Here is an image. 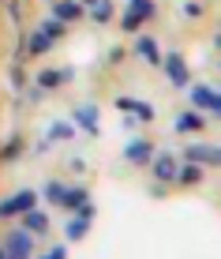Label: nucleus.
<instances>
[{"mask_svg":"<svg viewBox=\"0 0 221 259\" xmlns=\"http://www.w3.org/2000/svg\"><path fill=\"white\" fill-rule=\"evenodd\" d=\"M75 214H79V218H83V222H94V214H98V207H94V203L86 199V203H83V207H79Z\"/></svg>","mask_w":221,"mask_h":259,"instance_id":"nucleus-26","label":"nucleus"},{"mask_svg":"<svg viewBox=\"0 0 221 259\" xmlns=\"http://www.w3.org/2000/svg\"><path fill=\"white\" fill-rule=\"evenodd\" d=\"M128 8H131V12H139L143 19H150V15H154V0H128Z\"/></svg>","mask_w":221,"mask_h":259,"instance_id":"nucleus-25","label":"nucleus"},{"mask_svg":"<svg viewBox=\"0 0 221 259\" xmlns=\"http://www.w3.org/2000/svg\"><path fill=\"white\" fill-rule=\"evenodd\" d=\"M34 203H38V195L34 192H19V195H12V199H0V218H15V214H23V210H30Z\"/></svg>","mask_w":221,"mask_h":259,"instance_id":"nucleus-5","label":"nucleus"},{"mask_svg":"<svg viewBox=\"0 0 221 259\" xmlns=\"http://www.w3.org/2000/svg\"><path fill=\"white\" fill-rule=\"evenodd\" d=\"M52 19L64 23V26L83 19V4H79V0H57V4H52Z\"/></svg>","mask_w":221,"mask_h":259,"instance_id":"nucleus-8","label":"nucleus"},{"mask_svg":"<svg viewBox=\"0 0 221 259\" xmlns=\"http://www.w3.org/2000/svg\"><path fill=\"white\" fill-rule=\"evenodd\" d=\"M52 4H57V0H52Z\"/></svg>","mask_w":221,"mask_h":259,"instance_id":"nucleus-31","label":"nucleus"},{"mask_svg":"<svg viewBox=\"0 0 221 259\" xmlns=\"http://www.w3.org/2000/svg\"><path fill=\"white\" fill-rule=\"evenodd\" d=\"M49 49H52V41H49V38H45V34H41V30H34V34H30V41H26V49H23V53H26V57H45Z\"/></svg>","mask_w":221,"mask_h":259,"instance_id":"nucleus-14","label":"nucleus"},{"mask_svg":"<svg viewBox=\"0 0 221 259\" xmlns=\"http://www.w3.org/2000/svg\"><path fill=\"white\" fill-rule=\"evenodd\" d=\"M184 158L188 162H195V165H221V150L214 147V143H191L188 150H184Z\"/></svg>","mask_w":221,"mask_h":259,"instance_id":"nucleus-3","label":"nucleus"},{"mask_svg":"<svg viewBox=\"0 0 221 259\" xmlns=\"http://www.w3.org/2000/svg\"><path fill=\"white\" fill-rule=\"evenodd\" d=\"M64 233H68V240H83L86 233H90V222H83V218L75 214V218L68 222V229H64Z\"/></svg>","mask_w":221,"mask_h":259,"instance_id":"nucleus-18","label":"nucleus"},{"mask_svg":"<svg viewBox=\"0 0 221 259\" xmlns=\"http://www.w3.org/2000/svg\"><path fill=\"white\" fill-rule=\"evenodd\" d=\"M188 91H191V105H195V109H206V113H217V109H221L217 87H202V83H195V87H188Z\"/></svg>","mask_w":221,"mask_h":259,"instance_id":"nucleus-4","label":"nucleus"},{"mask_svg":"<svg viewBox=\"0 0 221 259\" xmlns=\"http://www.w3.org/2000/svg\"><path fill=\"white\" fill-rule=\"evenodd\" d=\"M90 19L105 26V23L113 19V4H109V0H98V4H94V12H90Z\"/></svg>","mask_w":221,"mask_h":259,"instance_id":"nucleus-23","label":"nucleus"},{"mask_svg":"<svg viewBox=\"0 0 221 259\" xmlns=\"http://www.w3.org/2000/svg\"><path fill=\"white\" fill-rule=\"evenodd\" d=\"M75 124L86 132V136H98V105H90V102L79 105L75 109Z\"/></svg>","mask_w":221,"mask_h":259,"instance_id":"nucleus-10","label":"nucleus"},{"mask_svg":"<svg viewBox=\"0 0 221 259\" xmlns=\"http://www.w3.org/2000/svg\"><path fill=\"white\" fill-rule=\"evenodd\" d=\"M41 259H68V248H64V244H52V248H49V252L41 255Z\"/></svg>","mask_w":221,"mask_h":259,"instance_id":"nucleus-28","label":"nucleus"},{"mask_svg":"<svg viewBox=\"0 0 221 259\" xmlns=\"http://www.w3.org/2000/svg\"><path fill=\"white\" fill-rule=\"evenodd\" d=\"M34 255V237L26 229H12L4 237V259H30Z\"/></svg>","mask_w":221,"mask_h":259,"instance_id":"nucleus-1","label":"nucleus"},{"mask_svg":"<svg viewBox=\"0 0 221 259\" xmlns=\"http://www.w3.org/2000/svg\"><path fill=\"white\" fill-rule=\"evenodd\" d=\"M79 4H90V8H94V4H98V0H79Z\"/></svg>","mask_w":221,"mask_h":259,"instance_id":"nucleus-29","label":"nucleus"},{"mask_svg":"<svg viewBox=\"0 0 221 259\" xmlns=\"http://www.w3.org/2000/svg\"><path fill=\"white\" fill-rule=\"evenodd\" d=\"M68 79H72V68H45L38 75V87H41V91H57V87L68 83Z\"/></svg>","mask_w":221,"mask_h":259,"instance_id":"nucleus-11","label":"nucleus"},{"mask_svg":"<svg viewBox=\"0 0 221 259\" xmlns=\"http://www.w3.org/2000/svg\"><path fill=\"white\" fill-rule=\"evenodd\" d=\"M199 181H202V165H195V162L180 165V173H176V184H184V188H195Z\"/></svg>","mask_w":221,"mask_h":259,"instance_id":"nucleus-15","label":"nucleus"},{"mask_svg":"<svg viewBox=\"0 0 221 259\" xmlns=\"http://www.w3.org/2000/svg\"><path fill=\"white\" fill-rule=\"evenodd\" d=\"M184 15H188V19H199V15H202V4H199V0H188V4H184Z\"/></svg>","mask_w":221,"mask_h":259,"instance_id":"nucleus-27","label":"nucleus"},{"mask_svg":"<svg viewBox=\"0 0 221 259\" xmlns=\"http://www.w3.org/2000/svg\"><path fill=\"white\" fill-rule=\"evenodd\" d=\"M139 26H143V15H139V12H131V8H128V12L120 15V30H124V34H135Z\"/></svg>","mask_w":221,"mask_h":259,"instance_id":"nucleus-20","label":"nucleus"},{"mask_svg":"<svg viewBox=\"0 0 221 259\" xmlns=\"http://www.w3.org/2000/svg\"><path fill=\"white\" fill-rule=\"evenodd\" d=\"M176 132H206V120L199 113H180L176 117Z\"/></svg>","mask_w":221,"mask_h":259,"instance_id":"nucleus-17","label":"nucleus"},{"mask_svg":"<svg viewBox=\"0 0 221 259\" xmlns=\"http://www.w3.org/2000/svg\"><path fill=\"white\" fill-rule=\"evenodd\" d=\"M124 158H128L131 165H150V158H154V147H150L146 139H131L128 147H124Z\"/></svg>","mask_w":221,"mask_h":259,"instance_id":"nucleus-7","label":"nucleus"},{"mask_svg":"<svg viewBox=\"0 0 221 259\" xmlns=\"http://www.w3.org/2000/svg\"><path fill=\"white\" fill-rule=\"evenodd\" d=\"M161 64H165V75H169V83H173V87H188V83H191L188 64H184V57H180V53H169V57H165Z\"/></svg>","mask_w":221,"mask_h":259,"instance_id":"nucleus-6","label":"nucleus"},{"mask_svg":"<svg viewBox=\"0 0 221 259\" xmlns=\"http://www.w3.org/2000/svg\"><path fill=\"white\" fill-rule=\"evenodd\" d=\"M150 169H154L157 184H176V173H180V162L173 154H154L150 158Z\"/></svg>","mask_w":221,"mask_h":259,"instance_id":"nucleus-2","label":"nucleus"},{"mask_svg":"<svg viewBox=\"0 0 221 259\" xmlns=\"http://www.w3.org/2000/svg\"><path fill=\"white\" fill-rule=\"evenodd\" d=\"M19 218H23V229H26L30 237H38V233H45V229H49V218H45V210H38V207L23 210Z\"/></svg>","mask_w":221,"mask_h":259,"instance_id":"nucleus-9","label":"nucleus"},{"mask_svg":"<svg viewBox=\"0 0 221 259\" xmlns=\"http://www.w3.org/2000/svg\"><path fill=\"white\" fill-rule=\"evenodd\" d=\"M117 109H124V113H135L139 120H154V109H150L146 102H139V98H117Z\"/></svg>","mask_w":221,"mask_h":259,"instance_id":"nucleus-12","label":"nucleus"},{"mask_svg":"<svg viewBox=\"0 0 221 259\" xmlns=\"http://www.w3.org/2000/svg\"><path fill=\"white\" fill-rule=\"evenodd\" d=\"M19 150H23V139L4 143V147H0V162H12V158H19Z\"/></svg>","mask_w":221,"mask_h":259,"instance_id":"nucleus-24","label":"nucleus"},{"mask_svg":"<svg viewBox=\"0 0 221 259\" xmlns=\"http://www.w3.org/2000/svg\"><path fill=\"white\" fill-rule=\"evenodd\" d=\"M38 30L45 34L49 41H57V38H64V30H68V26H64V23H57V19H45V23L38 26Z\"/></svg>","mask_w":221,"mask_h":259,"instance_id":"nucleus-21","label":"nucleus"},{"mask_svg":"<svg viewBox=\"0 0 221 259\" xmlns=\"http://www.w3.org/2000/svg\"><path fill=\"white\" fill-rule=\"evenodd\" d=\"M72 136H75V128H72L68 120H57V124L49 128V143H64V139H72Z\"/></svg>","mask_w":221,"mask_h":259,"instance_id":"nucleus-19","label":"nucleus"},{"mask_svg":"<svg viewBox=\"0 0 221 259\" xmlns=\"http://www.w3.org/2000/svg\"><path fill=\"white\" fill-rule=\"evenodd\" d=\"M135 53L146 60V64H161V53H157V41L150 38V34H139V38H135Z\"/></svg>","mask_w":221,"mask_h":259,"instance_id":"nucleus-13","label":"nucleus"},{"mask_svg":"<svg viewBox=\"0 0 221 259\" xmlns=\"http://www.w3.org/2000/svg\"><path fill=\"white\" fill-rule=\"evenodd\" d=\"M86 199H90V192H86L83 184H75V188H64V203H60V207H68V210H79Z\"/></svg>","mask_w":221,"mask_h":259,"instance_id":"nucleus-16","label":"nucleus"},{"mask_svg":"<svg viewBox=\"0 0 221 259\" xmlns=\"http://www.w3.org/2000/svg\"><path fill=\"white\" fill-rule=\"evenodd\" d=\"M0 259H4V248H0Z\"/></svg>","mask_w":221,"mask_h":259,"instance_id":"nucleus-30","label":"nucleus"},{"mask_svg":"<svg viewBox=\"0 0 221 259\" xmlns=\"http://www.w3.org/2000/svg\"><path fill=\"white\" fill-rule=\"evenodd\" d=\"M41 195H45V199L52 203V207H60V203H64V184H60V181H49Z\"/></svg>","mask_w":221,"mask_h":259,"instance_id":"nucleus-22","label":"nucleus"}]
</instances>
